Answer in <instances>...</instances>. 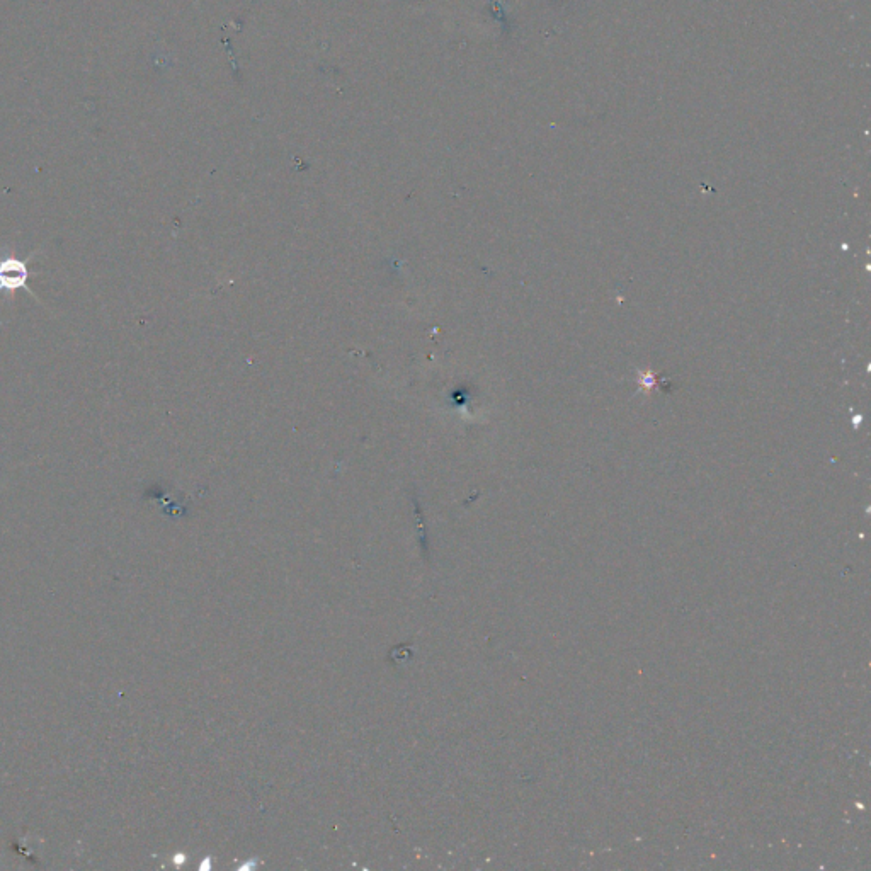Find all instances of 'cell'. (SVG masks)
Wrapping results in <instances>:
<instances>
[{
  "label": "cell",
  "mask_w": 871,
  "mask_h": 871,
  "mask_svg": "<svg viewBox=\"0 0 871 871\" xmlns=\"http://www.w3.org/2000/svg\"><path fill=\"white\" fill-rule=\"evenodd\" d=\"M36 252L28 257L6 256L0 252V293L14 295L16 291H28L35 295L29 288L31 276H38V271H31V261L35 259Z\"/></svg>",
  "instance_id": "6da1fadb"
}]
</instances>
